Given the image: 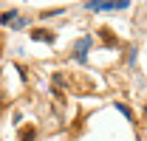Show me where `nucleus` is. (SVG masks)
I'll return each mask as SVG.
<instances>
[{"label":"nucleus","instance_id":"obj_2","mask_svg":"<svg viewBox=\"0 0 147 141\" xmlns=\"http://www.w3.org/2000/svg\"><path fill=\"white\" fill-rule=\"evenodd\" d=\"M88 45H91V40H79V45H76V59H79V62H85V51H88Z\"/></svg>","mask_w":147,"mask_h":141},{"label":"nucleus","instance_id":"obj_4","mask_svg":"<svg viewBox=\"0 0 147 141\" xmlns=\"http://www.w3.org/2000/svg\"><path fill=\"white\" fill-rule=\"evenodd\" d=\"M14 17H17V11H9V14H3V23H11Z\"/></svg>","mask_w":147,"mask_h":141},{"label":"nucleus","instance_id":"obj_3","mask_svg":"<svg viewBox=\"0 0 147 141\" xmlns=\"http://www.w3.org/2000/svg\"><path fill=\"white\" fill-rule=\"evenodd\" d=\"M34 40H48V42H51V40H54V34H45V31H34Z\"/></svg>","mask_w":147,"mask_h":141},{"label":"nucleus","instance_id":"obj_5","mask_svg":"<svg viewBox=\"0 0 147 141\" xmlns=\"http://www.w3.org/2000/svg\"><path fill=\"white\" fill-rule=\"evenodd\" d=\"M116 110H119L122 116H127V119H130V110H127V107H125V105H116Z\"/></svg>","mask_w":147,"mask_h":141},{"label":"nucleus","instance_id":"obj_1","mask_svg":"<svg viewBox=\"0 0 147 141\" xmlns=\"http://www.w3.org/2000/svg\"><path fill=\"white\" fill-rule=\"evenodd\" d=\"M125 6H127V0H105L99 11H116V9H125Z\"/></svg>","mask_w":147,"mask_h":141},{"label":"nucleus","instance_id":"obj_6","mask_svg":"<svg viewBox=\"0 0 147 141\" xmlns=\"http://www.w3.org/2000/svg\"><path fill=\"white\" fill-rule=\"evenodd\" d=\"M144 116H147V110H144Z\"/></svg>","mask_w":147,"mask_h":141}]
</instances>
